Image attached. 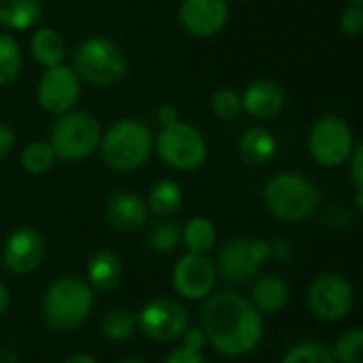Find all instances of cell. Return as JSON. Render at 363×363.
Wrapping results in <instances>:
<instances>
[{
	"label": "cell",
	"mask_w": 363,
	"mask_h": 363,
	"mask_svg": "<svg viewBox=\"0 0 363 363\" xmlns=\"http://www.w3.org/2000/svg\"><path fill=\"white\" fill-rule=\"evenodd\" d=\"M200 319L208 345L225 357L249 355L264 338L262 313L236 291L206 296Z\"/></svg>",
	"instance_id": "cell-1"
},
{
	"label": "cell",
	"mask_w": 363,
	"mask_h": 363,
	"mask_svg": "<svg viewBox=\"0 0 363 363\" xmlns=\"http://www.w3.org/2000/svg\"><path fill=\"white\" fill-rule=\"evenodd\" d=\"M98 149L108 168L132 172L149 162L153 153V134L136 119H119L102 132Z\"/></svg>",
	"instance_id": "cell-2"
},
{
	"label": "cell",
	"mask_w": 363,
	"mask_h": 363,
	"mask_svg": "<svg viewBox=\"0 0 363 363\" xmlns=\"http://www.w3.org/2000/svg\"><path fill=\"white\" fill-rule=\"evenodd\" d=\"M262 198L274 219L298 223L315 213L319 204V189L300 172H281L266 183Z\"/></svg>",
	"instance_id": "cell-3"
},
{
	"label": "cell",
	"mask_w": 363,
	"mask_h": 363,
	"mask_svg": "<svg viewBox=\"0 0 363 363\" xmlns=\"http://www.w3.org/2000/svg\"><path fill=\"white\" fill-rule=\"evenodd\" d=\"M94 308L91 287L77 277H60L49 285L43 298V317L55 332L79 328Z\"/></svg>",
	"instance_id": "cell-4"
},
{
	"label": "cell",
	"mask_w": 363,
	"mask_h": 363,
	"mask_svg": "<svg viewBox=\"0 0 363 363\" xmlns=\"http://www.w3.org/2000/svg\"><path fill=\"white\" fill-rule=\"evenodd\" d=\"M79 79L96 85L108 87L123 79L128 70V57L119 43L108 36H89L74 51V66Z\"/></svg>",
	"instance_id": "cell-5"
},
{
	"label": "cell",
	"mask_w": 363,
	"mask_h": 363,
	"mask_svg": "<svg viewBox=\"0 0 363 363\" xmlns=\"http://www.w3.org/2000/svg\"><path fill=\"white\" fill-rule=\"evenodd\" d=\"M102 138L100 121L87 111H68L57 115L49 130V147L55 153V160L79 162L89 157Z\"/></svg>",
	"instance_id": "cell-6"
},
{
	"label": "cell",
	"mask_w": 363,
	"mask_h": 363,
	"mask_svg": "<svg viewBox=\"0 0 363 363\" xmlns=\"http://www.w3.org/2000/svg\"><path fill=\"white\" fill-rule=\"evenodd\" d=\"M153 149L166 166L181 172L198 170L208 155L202 132L181 119L170 125H162L160 134L153 138Z\"/></svg>",
	"instance_id": "cell-7"
},
{
	"label": "cell",
	"mask_w": 363,
	"mask_h": 363,
	"mask_svg": "<svg viewBox=\"0 0 363 363\" xmlns=\"http://www.w3.org/2000/svg\"><path fill=\"white\" fill-rule=\"evenodd\" d=\"M270 257H272V242L262 238L234 236L221 245L217 255V266L225 281L234 285H245L257 277L259 266Z\"/></svg>",
	"instance_id": "cell-8"
},
{
	"label": "cell",
	"mask_w": 363,
	"mask_h": 363,
	"mask_svg": "<svg viewBox=\"0 0 363 363\" xmlns=\"http://www.w3.org/2000/svg\"><path fill=\"white\" fill-rule=\"evenodd\" d=\"M353 149V130L345 119L336 115H325L317 119L308 132V153L319 166L338 168L347 164Z\"/></svg>",
	"instance_id": "cell-9"
},
{
	"label": "cell",
	"mask_w": 363,
	"mask_h": 363,
	"mask_svg": "<svg viewBox=\"0 0 363 363\" xmlns=\"http://www.w3.org/2000/svg\"><path fill=\"white\" fill-rule=\"evenodd\" d=\"M306 304L319 321L338 323L353 311L355 289L347 277L338 272H323L311 283Z\"/></svg>",
	"instance_id": "cell-10"
},
{
	"label": "cell",
	"mask_w": 363,
	"mask_h": 363,
	"mask_svg": "<svg viewBox=\"0 0 363 363\" xmlns=\"http://www.w3.org/2000/svg\"><path fill=\"white\" fill-rule=\"evenodd\" d=\"M136 328L155 342H172L189 328L187 308L168 296L153 298L136 315Z\"/></svg>",
	"instance_id": "cell-11"
},
{
	"label": "cell",
	"mask_w": 363,
	"mask_h": 363,
	"mask_svg": "<svg viewBox=\"0 0 363 363\" xmlns=\"http://www.w3.org/2000/svg\"><path fill=\"white\" fill-rule=\"evenodd\" d=\"M81 96V79L77 72L66 66L57 64L45 68L36 85V102L49 115H64L74 108Z\"/></svg>",
	"instance_id": "cell-12"
},
{
	"label": "cell",
	"mask_w": 363,
	"mask_h": 363,
	"mask_svg": "<svg viewBox=\"0 0 363 363\" xmlns=\"http://www.w3.org/2000/svg\"><path fill=\"white\" fill-rule=\"evenodd\" d=\"M217 279L215 264L200 253H185L172 268V289L179 298L198 302L211 296Z\"/></svg>",
	"instance_id": "cell-13"
},
{
	"label": "cell",
	"mask_w": 363,
	"mask_h": 363,
	"mask_svg": "<svg viewBox=\"0 0 363 363\" xmlns=\"http://www.w3.org/2000/svg\"><path fill=\"white\" fill-rule=\"evenodd\" d=\"M230 17L228 0H183L179 6V21L183 30L196 38H211L219 34Z\"/></svg>",
	"instance_id": "cell-14"
},
{
	"label": "cell",
	"mask_w": 363,
	"mask_h": 363,
	"mask_svg": "<svg viewBox=\"0 0 363 363\" xmlns=\"http://www.w3.org/2000/svg\"><path fill=\"white\" fill-rule=\"evenodd\" d=\"M45 257V240L34 228H17L2 247V259L13 274L34 272Z\"/></svg>",
	"instance_id": "cell-15"
},
{
	"label": "cell",
	"mask_w": 363,
	"mask_h": 363,
	"mask_svg": "<svg viewBox=\"0 0 363 363\" xmlns=\"http://www.w3.org/2000/svg\"><path fill=\"white\" fill-rule=\"evenodd\" d=\"M242 111L253 119H272L285 106V89L274 79H257L240 96Z\"/></svg>",
	"instance_id": "cell-16"
},
{
	"label": "cell",
	"mask_w": 363,
	"mask_h": 363,
	"mask_svg": "<svg viewBox=\"0 0 363 363\" xmlns=\"http://www.w3.org/2000/svg\"><path fill=\"white\" fill-rule=\"evenodd\" d=\"M106 221L117 232H136L147 223V202L134 191H117L106 200Z\"/></svg>",
	"instance_id": "cell-17"
},
{
	"label": "cell",
	"mask_w": 363,
	"mask_h": 363,
	"mask_svg": "<svg viewBox=\"0 0 363 363\" xmlns=\"http://www.w3.org/2000/svg\"><path fill=\"white\" fill-rule=\"evenodd\" d=\"M123 277V264L117 253L102 249L96 251L87 262V285L100 294L113 291Z\"/></svg>",
	"instance_id": "cell-18"
},
{
	"label": "cell",
	"mask_w": 363,
	"mask_h": 363,
	"mask_svg": "<svg viewBox=\"0 0 363 363\" xmlns=\"http://www.w3.org/2000/svg\"><path fill=\"white\" fill-rule=\"evenodd\" d=\"M277 149H279L277 136L270 130L262 128V125L249 128L240 136V140H238V153L251 166H264V164H268L274 157Z\"/></svg>",
	"instance_id": "cell-19"
},
{
	"label": "cell",
	"mask_w": 363,
	"mask_h": 363,
	"mask_svg": "<svg viewBox=\"0 0 363 363\" xmlns=\"http://www.w3.org/2000/svg\"><path fill=\"white\" fill-rule=\"evenodd\" d=\"M289 302V285L279 274H266L251 289V304L259 313H279Z\"/></svg>",
	"instance_id": "cell-20"
},
{
	"label": "cell",
	"mask_w": 363,
	"mask_h": 363,
	"mask_svg": "<svg viewBox=\"0 0 363 363\" xmlns=\"http://www.w3.org/2000/svg\"><path fill=\"white\" fill-rule=\"evenodd\" d=\"M43 17L38 0H0V26L6 30H30Z\"/></svg>",
	"instance_id": "cell-21"
},
{
	"label": "cell",
	"mask_w": 363,
	"mask_h": 363,
	"mask_svg": "<svg viewBox=\"0 0 363 363\" xmlns=\"http://www.w3.org/2000/svg\"><path fill=\"white\" fill-rule=\"evenodd\" d=\"M30 51L43 68H51L62 64L66 47L62 36L53 28H36L30 38Z\"/></svg>",
	"instance_id": "cell-22"
},
{
	"label": "cell",
	"mask_w": 363,
	"mask_h": 363,
	"mask_svg": "<svg viewBox=\"0 0 363 363\" xmlns=\"http://www.w3.org/2000/svg\"><path fill=\"white\" fill-rule=\"evenodd\" d=\"M183 187L172 179H162L151 187L147 208L157 217H170L183 206Z\"/></svg>",
	"instance_id": "cell-23"
},
{
	"label": "cell",
	"mask_w": 363,
	"mask_h": 363,
	"mask_svg": "<svg viewBox=\"0 0 363 363\" xmlns=\"http://www.w3.org/2000/svg\"><path fill=\"white\" fill-rule=\"evenodd\" d=\"M181 240L189 253L206 255L217 245V228L206 217H194L185 223V228H181Z\"/></svg>",
	"instance_id": "cell-24"
},
{
	"label": "cell",
	"mask_w": 363,
	"mask_h": 363,
	"mask_svg": "<svg viewBox=\"0 0 363 363\" xmlns=\"http://www.w3.org/2000/svg\"><path fill=\"white\" fill-rule=\"evenodd\" d=\"M136 330H138L136 328V315L128 308H121V306L106 311L102 321H100V332L111 342H123V340L132 338Z\"/></svg>",
	"instance_id": "cell-25"
},
{
	"label": "cell",
	"mask_w": 363,
	"mask_h": 363,
	"mask_svg": "<svg viewBox=\"0 0 363 363\" xmlns=\"http://www.w3.org/2000/svg\"><path fill=\"white\" fill-rule=\"evenodd\" d=\"M21 49L13 34L0 32V87H9L21 72Z\"/></svg>",
	"instance_id": "cell-26"
},
{
	"label": "cell",
	"mask_w": 363,
	"mask_h": 363,
	"mask_svg": "<svg viewBox=\"0 0 363 363\" xmlns=\"http://www.w3.org/2000/svg\"><path fill=\"white\" fill-rule=\"evenodd\" d=\"M53 162H55V153L45 140H34L26 145L19 155V164L28 174H45L47 170H51Z\"/></svg>",
	"instance_id": "cell-27"
},
{
	"label": "cell",
	"mask_w": 363,
	"mask_h": 363,
	"mask_svg": "<svg viewBox=\"0 0 363 363\" xmlns=\"http://www.w3.org/2000/svg\"><path fill=\"white\" fill-rule=\"evenodd\" d=\"M181 242V225L174 221H157L149 228L147 245L153 253H172Z\"/></svg>",
	"instance_id": "cell-28"
},
{
	"label": "cell",
	"mask_w": 363,
	"mask_h": 363,
	"mask_svg": "<svg viewBox=\"0 0 363 363\" xmlns=\"http://www.w3.org/2000/svg\"><path fill=\"white\" fill-rule=\"evenodd\" d=\"M281 363H336L330 347L317 340H304L287 349Z\"/></svg>",
	"instance_id": "cell-29"
},
{
	"label": "cell",
	"mask_w": 363,
	"mask_h": 363,
	"mask_svg": "<svg viewBox=\"0 0 363 363\" xmlns=\"http://www.w3.org/2000/svg\"><path fill=\"white\" fill-rule=\"evenodd\" d=\"M336 363H363V332L362 328H351L338 336L330 349Z\"/></svg>",
	"instance_id": "cell-30"
},
{
	"label": "cell",
	"mask_w": 363,
	"mask_h": 363,
	"mask_svg": "<svg viewBox=\"0 0 363 363\" xmlns=\"http://www.w3.org/2000/svg\"><path fill=\"white\" fill-rule=\"evenodd\" d=\"M211 108L215 113L217 119L221 121H234L240 113H242V104H240V94H236L230 87L217 89L211 98Z\"/></svg>",
	"instance_id": "cell-31"
},
{
	"label": "cell",
	"mask_w": 363,
	"mask_h": 363,
	"mask_svg": "<svg viewBox=\"0 0 363 363\" xmlns=\"http://www.w3.org/2000/svg\"><path fill=\"white\" fill-rule=\"evenodd\" d=\"M340 32L349 38H359L363 32V6L362 4H349L340 13Z\"/></svg>",
	"instance_id": "cell-32"
},
{
	"label": "cell",
	"mask_w": 363,
	"mask_h": 363,
	"mask_svg": "<svg viewBox=\"0 0 363 363\" xmlns=\"http://www.w3.org/2000/svg\"><path fill=\"white\" fill-rule=\"evenodd\" d=\"M349 168H351V179H353V187L355 191H363V145H355L351 157L347 160Z\"/></svg>",
	"instance_id": "cell-33"
},
{
	"label": "cell",
	"mask_w": 363,
	"mask_h": 363,
	"mask_svg": "<svg viewBox=\"0 0 363 363\" xmlns=\"http://www.w3.org/2000/svg\"><path fill=\"white\" fill-rule=\"evenodd\" d=\"M181 338H183V347H185V349L198 351V353H202V349L208 345L206 334H204L202 328H187V330L181 334Z\"/></svg>",
	"instance_id": "cell-34"
},
{
	"label": "cell",
	"mask_w": 363,
	"mask_h": 363,
	"mask_svg": "<svg viewBox=\"0 0 363 363\" xmlns=\"http://www.w3.org/2000/svg\"><path fill=\"white\" fill-rule=\"evenodd\" d=\"M164 363H206V359H204L202 353L189 351V349L181 347V349H174L172 353H168V357H166Z\"/></svg>",
	"instance_id": "cell-35"
},
{
	"label": "cell",
	"mask_w": 363,
	"mask_h": 363,
	"mask_svg": "<svg viewBox=\"0 0 363 363\" xmlns=\"http://www.w3.org/2000/svg\"><path fill=\"white\" fill-rule=\"evenodd\" d=\"M13 147H15V134L4 121H0V160H4L13 151Z\"/></svg>",
	"instance_id": "cell-36"
},
{
	"label": "cell",
	"mask_w": 363,
	"mask_h": 363,
	"mask_svg": "<svg viewBox=\"0 0 363 363\" xmlns=\"http://www.w3.org/2000/svg\"><path fill=\"white\" fill-rule=\"evenodd\" d=\"M157 119H160V123L162 125H170V123H174V121H179V111H177V106L174 104H162L160 108H157Z\"/></svg>",
	"instance_id": "cell-37"
},
{
	"label": "cell",
	"mask_w": 363,
	"mask_h": 363,
	"mask_svg": "<svg viewBox=\"0 0 363 363\" xmlns=\"http://www.w3.org/2000/svg\"><path fill=\"white\" fill-rule=\"evenodd\" d=\"M272 255L281 257L283 262H289L291 249H289V245L285 240H277V242H272Z\"/></svg>",
	"instance_id": "cell-38"
},
{
	"label": "cell",
	"mask_w": 363,
	"mask_h": 363,
	"mask_svg": "<svg viewBox=\"0 0 363 363\" xmlns=\"http://www.w3.org/2000/svg\"><path fill=\"white\" fill-rule=\"evenodd\" d=\"M9 304H11V291L4 283H0V317L6 313Z\"/></svg>",
	"instance_id": "cell-39"
},
{
	"label": "cell",
	"mask_w": 363,
	"mask_h": 363,
	"mask_svg": "<svg viewBox=\"0 0 363 363\" xmlns=\"http://www.w3.org/2000/svg\"><path fill=\"white\" fill-rule=\"evenodd\" d=\"M0 363H21V362H19V355H17L13 349H9V347H6V349H2V351H0Z\"/></svg>",
	"instance_id": "cell-40"
},
{
	"label": "cell",
	"mask_w": 363,
	"mask_h": 363,
	"mask_svg": "<svg viewBox=\"0 0 363 363\" xmlns=\"http://www.w3.org/2000/svg\"><path fill=\"white\" fill-rule=\"evenodd\" d=\"M64 363H98L91 355H85V353H77V355H70Z\"/></svg>",
	"instance_id": "cell-41"
},
{
	"label": "cell",
	"mask_w": 363,
	"mask_h": 363,
	"mask_svg": "<svg viewBox=\"0 0 363 363\" xmlns=\"http://www.w3.org/2000/svg\"><path fill=\"white\" fill-rule=\"evenodd\" d=\"M119 363H147L145 359H138V357H128V359H121Z\"/></svg>",
	"instance_id": "cell-42"
},
{
	"label": "cell",
	"mask_w": 363,
	"mask_h": 363,
	"mask_svg": "<svg viewBox=\"0 0 363 363\" xmlns=\"http://www.w3.org/2000/svg\"><path fill=\"white\" fill-rule=\"evenodd\" d=\"M353 4H363V0H351Z\"/></svg>",
	"instance_id": "cell-43"
}]
</instances>
